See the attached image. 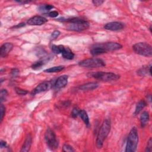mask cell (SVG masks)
Wrapping results in <instances>:
<instances>
[{
    "instance_id": "obj_1",
    "label": "cell",
    "mask_w": 152,
    "mask_h": 152,
    "mask_svg": "<svg viewBox=\"0 0 152 152\" xmlns=\"http://www.w3.org/2000/svg\"><path fill=\"white\" fill-rule=\"evenodd\" d=\"M111 128V121L106 119L102 124L96 139V146L98 148H101L103 146L104 141L109 135Z\"/></svg>"
},
{
    "instance_id": "obj_2",
    "label": "cell",
    "mask_w": 152,
    "mask_h": 152,
    "mask_svg": "<svg viewBox=\"0 0 152 152\" xmlns=\"http://www.w3.org/2000/svg\"><path fill=\"white\" fill-rule=\"evenodd\" d=\"M138 143V134L136 127H133L128 136L126 151L134 152L137 150Z\"/></svg>"
},
{
    "instance_id": "obj_3",
    "label": "cell",
    "mask_w": 152,
    "mask_h": 152,
    "mask_svg": "<svg viewBox=\"0 0 152 152\" xmlns=\"http://www.w3.org/2000/svg\"><path fill=\"white\" fill-rule=\"evenodd\" d=\"M89 26L90 24L87 21L80 18L74 17L72 21L69 23V24L67 26V29L71 31L81 32L87 29Z\"/></svg>"
},
{
    "instance_id": "obj_4",
    "label": "cell",
    "mask_w": 152,
    "mask_h": 152,
    "mask_svg": "<svg viewBox=\"0 0 152 152\" xmlns=\"http://www.w3.org/2000/svg\"><path fill=\"white\" fill-rule=\"evenodd\" d=\"M88 76L93 77L97 80H100L104 81H116L119 79L120 76L113 73H105V72H96L88 74Z\"/></svg>"
},
{
    "instance_id": "obj_5",
    "label": "cell",
    "mask_w": 152,
    "mask_h": 152,
    "mask_svg": "<svg viewBox=\"0 0 152 152\" xmlns=\"http://www.w3.org/2000/svg\"><path fill=\"white\" fill-rule=\"evenodd\" d=\"M134 51L141 56L150 57L152 55V48L151 45L146 42H139L133 46Z\"/></svg>"
},
{
    "instance_id": "obj_6",
    "label": "cell",
    "mask_w": 152,
    "mask_h": 152,
    "mask_svg": "<svg viewBox=\"0 0 152 152\" xmlns=\"http://www.w3.org/2000/svg\"><path fill=\"white\" fill-rule=\"evenodd\" d=\"M78 65L81 67L89 69L99 68L105 66V63L103 61L99 58H89L81 61L79 62Z\"/></svg>"
},
{
    "instance_id": "obj_7",
    "label": "cell",
    "mask_w": 152,
    "mask_h": 152,
    "mask_svg": "<svg viewBox=\"0 0 152 152\" xmlns=\"http://www.w3.org/2000/svg\"><path fill=\"white\" fill-rule=\"evenodd\" d=\"M45 139L50 149L55 150L58 148L59 145L58 141L55 133L51 128H48L46 130L45 134Z\"/></svg>"
},
{
    "instance_id": "obj_8",
    "label": "cell",
    "mask_w": 152,
    "mask_h": 152,
    "mask_svg": "<svg viewBox=\"0 0 152 152\" xmlns=\"http://www.w3.org/2000/svg\"><path fill=\"white\" fill-rule=\"evenodd\" d=\"M99 45L102 47L106 52L108 51H113L119 50L123 48V46L120 44L116 42H105L100 44Z\"/></svg>"
},
{
    "instance_id": "obj_9",
    "label": "cell",
    "mask_w": 152,
    "mask_h": 152,
    "mask_svg": "<svg viewBox=\"0 0 152 152\" xmlns=\"http://www.w3.org/2000/svg\"><path fill=\"white\" fill-rule=\"evenodd\" d=\"M52 87V84L50 81H44L37 86L32 91V95H36L49 90Z\"/></svg>"
},
{
    "instance_id": "obj_10",
    "label": "cell",
    "mask_w": 152,
    "mask_h": 152,
    "mask_svg": "<svg viewBox=\"0 0 152 152\" xmlns=\"http://www.w3.org/2000/svg\"><path fill=\"white\" fill-rule=\"evenodd\" d=\"M47 21L48 20L42 16H36L30 18L27 21V24L31 26H41L46 23Z\"/></svg>"
},
{
    "instance_id": "obj_11",
    "label": "cell",
    "mask_w": 152,
    "mask_h": 152,
    "mask_svg": "<svg viewBox=\"0 0 152 152\" xmlns=\"http://www.w3.org/2000/svg\"><path fill=\"white\" fill-rule=\"evenodd\" d=\"M124 27V26L123 23L118 21L110 22L104 26V28L105 29L111 30V31H118V30H122Z\"/></svg>"
},
{
    "instance_id": "obj_12",
    "label": "cell",
    "mask_w": 152,
    "mask_h": 152,
    "mask_svg": "<svg viewBox=\"0 0 152 152\" xmlns=\"http://www.w3.org/2000/svg\"><path fill=\"white\" fill-rule=\"evenodd\" d=\"M68 76L63 75L60 76L55 81L54 84V87L56 89H60L61 88L64 87L68 83Z\"/></svg>"
},
{
    "instance_id": "obj_13",
    "label": "cell",
    "mask_w": 152,
    "mask_h": 152,
    "mask_svg": "<svg viewBox=\"0 0 152 152\" xmlns=\"http://www.w3.org/2000/svg\"><path fill=\"white\" fill-rule=\"evenodd\" d=\"M13 48V45L11 43L7 42L3 44L1 49H0V55L2 58L6 57L9 53L11 51V50Z\"/></svg>"
},
{
    "instance_id": "obj_14",
    "label": "cell",
    "mask_w": 152,
    "mask_h": 152,
    "mask_svg": "<svg viewBox=\"0 0 152 152\" xmlns=\"http://www.w3.org/2000/svg\"><path fill=\"white\" fill-rule=\"evenodd\" d=\"M32 143V136L30 134H29L26 137V139L24 142L22 148L21 150V151H29L30 149V147H31Z\"/></svg>"
},
{
    "instance_id": "obj_15",
    "label": "cell",
    "mask_w": 152,
    "mask_h": 152,
    "mask_svg": "<svg viewBox=\"0 0 152 152\" xmlns=\"http://www.w3.org/2000/svg\"><path fill=\"white\" fill-rule=\"evenodd\" d=\"M99 87V84L96 82H91L88 83L84 84H83L79 87V88L83 91L87 90H92L97 88Z\"/></svg>"
},
{
    "instance_id": "obj_16",
    "label": "cell",
    "mask_w": 152,
    "mask_h": 152,
    "mask_svg": "<svg viewBox=\"0 0 152 152\" xmlns=\"http://www.w3.org/2000/svg\"><path fill=\"white\" fill-rule=\"evenodd\" d=\"M90 53L93 56H97L104 53H106V52L102 47H101L99 44H96L91 49Z\"/></svg>"
},
{
    "instance_id": "obj_17",
    "label": "cell",
    "mask_w": 152,
    "mask_h": 152,
    "mask_svg": "<svg viewBox=\"0 0 152 152\" xmlns=\"http://www.w3.org/2000/svg\"><path fill=\"white\" fill-rule=\"evenodd\" d=\"M149 119H150V115H149L148 112L147 111H144L141 113V115L140 116V118L141 125L142 127H144L147 125V124L149 121Z\"/></svg>"
},
{
    "instance_id": "obj_18",
    "label": "cell",
    "mask_w": 152,
    "mask_h": 152,
    "mask_svg": "<svg viewBox=\"0 0 152 152\" xmlns=\"http://www.w3.org/2000/svg\"><path fill=\"white\" fill-rule=\"evenodd\" d=\"M62 55L64 58L69 60H71L74 57V54L71 51V50L69 48H66V47L64 48L62 52Z\"/></svg>"
},
{
    "instance_id": "obj_19",
    "label": "cell",
    "mask_w": 152,
    "mask_h": 152,
    "mask_svg": "<svg viewBox=\"0 0 152 152\" xmlns=\"http://www.w3.org/2000/svg\"><path fill=\"white\" fill-rule=\"evenodd\" d=\"M151 65H150L149 66H144L138 71H137V74L140 76H144L147 74L148 73H149V74L151 75Z\"/></svg>"
},
{
    "instance_id": "obj_20",
    "label": "cell",
    "mask_w": 152,
    "mask_h": 152,
    "mask_svg": "<svg viewBox=\"0 0 152 152\" xmlns=\"http://www.w3.org/2000/svg\"><path fill=\"white\" fill-rule=\"evenodd\" d=\"M79 116L81 117V119L83 121L84 124L87 126H90V121L88 118V116L87 113V112L84 110H80L79 113Z\"/></svg>"
},
{
    "instance_id": "obj_21",
    "label": "cell",
    "mask_w": 152,
    "mask_h": 152,
    "mask_svg": "<svg viewBox=\"0 0 152 152\" xmlns=\"http://www.w3.org/2000/svg\"><path fill=\"white\" fill-rule=\"evenodd\" d=\"M146 106V102L144 101H140L136 108V110L134 112V115H136L137 114H138L144 108V107Z\"/></svg>"
},
{
    "instance_id": "obj_22",
    "label": "cell",
    "mask_w": 152,
    "mask_h": 152,
    "mask_svg": "<svg viewBox=\"0 0 152 152\" xmlns=\"http://www.w3.org/2000/svg\"><path fill=\"white\" fill-rule=\"evenodd\" d=\"M64 69V66H56V67H54L48 69H46L45 70V72L46 73H57V72H60L63 71Z\"/></svg>"
},
{
    "instance_id": "obj_23",
    "label": "cell",
    "mask_w": 152,
    "mask_h": 152,
    "mask_svg": "<svg viewBox=\"0 0 152 152\" xmlns=\"http://www.w3.org/2000/svg\"><path fill=\"white\" fill-rule=\"evenodd\" d=\"M64 46L63 45H53L52 46V51L54 53L56 54H62L64 49Z\"/></svg>"
},
{
    "instance_id": "obj_24",
    "label": "cell",
    "mask_w": 152,
    "mask_h": 152,
    "mask_svg": "<svg viewBox=\"0 0 152 152\" xmlns=\"http://www.w3.org/2000/svg\"><path fill=\"white\" fill-rule=\"evenodd\" d=\"M45 63V60H40L38 61L35 63L32 66V68L34 70H38V69H40L42 66H44Z\"/></svg>"
},
{
    "instance_id": "obj_25",
    "label": "cell",
    "mask_w": 152,
    "mask_h": 152,
    "mask_svg": "<svg viewBox=\"0 0 152 152\" xmlns=\"http://www.w3.org/2000/svg\"><path fill=\"white\" fill-rule=\"evenodd\" d=\"M8 96V92L7 90L3 89L1 91V95H0V100H1V102L2 103L3 101H5L7 99V97Z\"/></svg>"
},
{
    "instance_id": "obj_26",
    "label": "cell",
    "mask_w": 152,
    "mask_h": 152,
    "mask_svg": "<svg viewBox=\"0 0 152 152\" xmlns=\"http://www.w3.org/2000/svg\"><path fill=\"white\" fill-rule=\"evenodd\" d=\"M54 9V6H51V5H44L42 6L41 7H40L39 8V10L43 13H45V12H48L51 9Z\"/></svg>"
},
{
    "instance_id": "obj_27",
    "label": "cell",
    "mask_w": 152,
    "mask_h": 152,
    "mask_svg": "<svg viewBox=\"0 0 152 152\" xmlns=\"http://www.w3.org/2000/svg\"><path fill=\"white\" fill-rule=\"evenodd\" d=\"M16 90V93L19 95H21V96H23V95H26V94H27L28 92L27 90H24V89H22V88H19V87H16L15 88Z\"/></svg>"
},
{
    "instance_id": "obj_28",
    "label": "cell",
    "mask_w": 152,
    "mask_h": 152,
    "mask_svg": "<svg viewBox=\"0 0 152 152\" xmlns=\"http://www.w3.org/2000/svg\"><path fill=\"white\" fill-rule=\"evenodd\" d=\"M63 151L65 152H71L74 151V149L69 144H64L63 147Z\"/></svg>"
},
{
    "instance_id": "obj_29",
    "label": "cell",
    "mask_w": 152,
    "mask_h": 152,
    "mask_svg": "<svg viewBox=\"0 0 152 152\" xmlns=\"http://www.w3.org/2000/svg\"><path fill=\"white\" fill-rule=\"evenodd\" d=\"M0 111H1V123L6 113V108L2 103L1 104V107H0Z\"/></svg>"
},
{
    "instance_id": "obj_30",
    "label": "cell",
    "mask_w": 152,
    "mask_h": 152,
    "mask_svg": "<svg viewBox=\"0 0 152 152\" xmlns=\"http://www.w3.org/2000/svg\"><path fill=\"white\" fill-rule=\"evenodd\" d=\"M80 110H79L78 108H74L71 112V115L73 118H77L78 115H79V113H80Z\"/></svg>"
},
{
    "instance_id": "obj_31",
    "label": "cell",
    "mask_w": 152,
    "mask_h": 152,
    "mask_svg": "<svg viewBox=\"0 0 152 152\" xmlns=\"http://www.w3.org/2000/svg\"><path fill=\"white\" fill-rule=\"evenodd\" d=\"M146 151H152V140L151 138L149 139V140L147 142V147L146 148Z\"/></svg>"
},
{
    "instance_id": "obj_32",
    "label": "cell",
    "mask_w": 152,
    "mask_h": 152,
    "mask_svg": "<svg viewBox=\"0 0 152 152\" xmlns=\"http://www.w3.org/2000/svg\"><path fill=\"white\" fill-rule=\"evenodd\" d=\"M60 32L58 31V30H55V31H54L52 35H51V39L52 40H54L55 39H56L60 35Z\"/></svg>"
},
{
    "instance_id": "obj_33",
    "label": "cell",
    "mask_w": 152,
    "mask_h": 152,
    "mask_svg": "<svg viewBox=\"0 0 152 152\" xmlns=\"http://www.w3.org/2000/svg\"><path fill=\"white\" fill-rule=\"evenodd\" d=\"M58 14H59V13L56 11H51L48 13V16L51 17H52V18L57 17L58 16Z\"/></svg>"
},
{
    "instance_id": "obj_34",
    "label": "cell",
    "mask_w": 152,
    "mask_h": 152,
    "mask_svg": "<svg viewBox=\"0 0 152 152\" xmlns=\"http://www.w3.org/2000/svg\"><path fill=\"white\" fill-rule=\"evenodd\" d=\"M92 3L95 6H99L104 3V1H101V0H94V1H92Z\"/></svg>"
},
{
    "instance_id": "obj_35",
    "label": "cell",
    "mask_w": 152,
    "mask_h": 152,
    "mask_svg": "<svg viewBox=\"0 0 152 152\" xmlns=\"http://www.w3.org/2000/svg\"><path fill=\"white\" fill-rule=\"evenodd\" d=\"M0 147H1V148H3L4 147H7V143L4 141L1 140V143H0Z\"/></svg>"
},
{
    "instance_id": "obj_36",
    "label": "cell",
    "mask_w": 152,
    "mask_h": 152,
    "mask_svg": "<svg viewBox=\"0 0 152 152\" xmlns=\"http://www.w3.org/2000/svg\"><path fill=\"white\" fill-rule=\"evenodd\" d=\"M12 74H13V76H17L19 73V71L17 70V69H13V70H12Z\"/></svg>"
},
{
    "instance_id": "obj_37",
    "label": "cell",
    "mask_w": 152,
    "mask_h": 152,
    "mask_svg": "<svg viewBox=\"0 0 152 152\" xmlns=\"http://www.w3.org/2000/svg\"><path fill=\"white\" fill-rule=\"evenodd\" d=\"M25 26V23H20L19 24H17V26H14V27L15 28H20V27H23V26Z\"/></svg>"
}]
</instances>
